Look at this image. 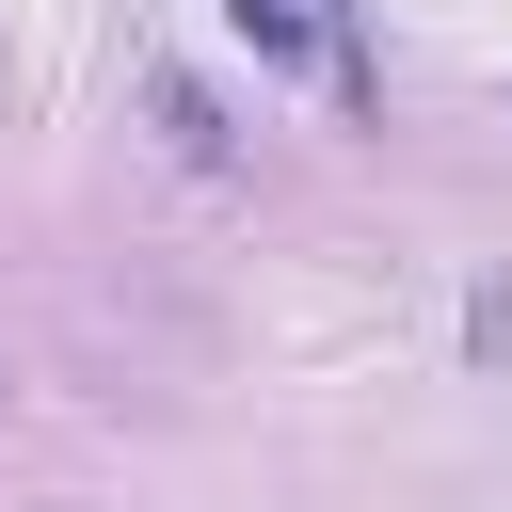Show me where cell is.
<instances>
[{"label": "cell", "instance_id": "6da1fadb", "mask_svg": "<svg viewBox=\"0 0 512 512\" xmlns=\"http://www.w3.org/2000/svg\"><path fill=\"white\" fill-rule=\"evenodd\" d=\"M160 128H176V160H224V112H208V80H160Z\"/></svg>", "mask_w": 512, "mask_h": 512}, {"label": "cell", "instance_id": "7a4b0ae2", "mask_svg": "<svg viewBox=\"0 0 512 512\" xmlns=\"http://www.w3.org/2000/svg\"><path fill=\"white\" fill-rule=\"evenodd\" d=\"M224 16H240L256 48H320V16H304V0H224Z\"/></svg>", "mask_w": 512, "mask_h": 512}]
</instances>
